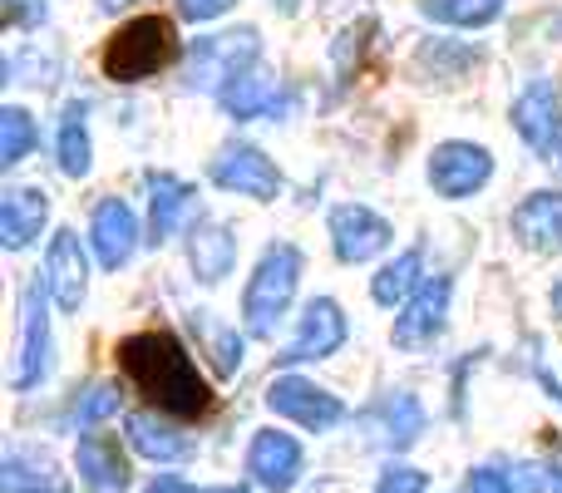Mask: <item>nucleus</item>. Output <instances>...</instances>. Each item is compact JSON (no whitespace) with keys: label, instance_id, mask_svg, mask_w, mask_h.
<instances>
[{"label":"nucleus","instance_id":"9b49d317","mask_svg":"<svg viewBox=\"0 0 562 493\" xmlns=\"http://www.w3.org/2000/svg\"><path fill=\"white\" fill-rule=\"evenodd\" d=\"M514 128L524 134V144L543 158H558L562 144V94L548 79H533L524 94L514 99Z\"/></svg>","mask_w":562,"mask_h":493},{"label":"nucleus","instance_id":"5701e85b","mask_svg":"<svg viewBox=\"0 0 562 493\" xmlns=\"http://www.w3.org/2000/svg\"><path fill=\"white\" fill-rule=\"evenodd\" d=\"M148 188H154V203H148V243L158 247L178 233V217L193 203V183H183V178H173V173H154Z\"/></svg>","mask_w":562,"mask_h":493},{"label":"nucleus","instance_id":"1a4fd4ad","mask_svg":"<svg viewBox=\"0 0 562 493\" xmlns=\"http://www.w3.org/2000/svg\"><path fill=\"white\" fill-rule=\"evenodd\" d=\"M213 183L227 188V193H243V198H257V203H272L281 193V173L277 164L252 144H227L223 154L213 158Z\"/></svg>","mask_w":562,"mask_h":493},{"label":"nucleus","instance_id":"9d476101","mask_svg":"<svg viewBox=\"0 0 562 493\" xmlns=\"http://www.w3.org/2000/svg\"><path fill=\"white\" fill-rule=\"evenodd\" d=\"M45 277L25 287V311H20V366L10 376L15 390H35L49 376V316H45Z\"/></svg>","mask_w":562,"mask_h":493},{"label":"nucleus","instance_id":"6ab92c4d","mask_svg":"<svg viewBox=\"0 0 562 493\" xmlns=\"http://www.w3.org/2000/svg\"><path fill=\"white\" fill-rule=\"evenodd\" d=\"M514 237L528 251H562V193H533L514 208Z\"/></svg>","mask_w":562,"mask_h":493},{"label":"nucleus","instance_id":"72a5a7b5","mask_svg":"<svg viewBox=\"0 0 562 493\" xmlns=\"http://www.w3.org/2000/svg\"><path fill=\"white\" fill-rule=\"evenodd\" d=\"M40 15H45V5H35V0H5V20H10V25H35Z\"/></svg>","mask_w":562,"mask_h":493},{"label":"nucleus","instance_id":"f8f14e48","mask_svg":"<svg viewBox=\"0 0 562 493\" xmlns=\"http://www.w3.org/2000/svg\"><path fill=\"white\" fill-rule=\"evenodd\" d=\"M390 223L380 213H370V208L360 203H340L336 213H330V247H336V257L346 261V267H360V261L380 257V251L390 247Z\"/></svg>","mask_w":562,"mask_h":493},{"label":"nucleus","instance_id":"423d86ee","mask_svg":"<svg viewBox=\"0 0 562 493\" xmlns=\"http://www.w3.org/2000/svg\"><path fill=\"white\" fill-rule=\"evenodd\" d=\"M494 178V154L484 144H464V138H449L429 154V188L439 198H469Z\"/></svg>","mask_w":562,"mask_h":493},{"label":"nucleus","instance_id":"bb28decb","mask_svg":"<svg viewBox=\"0 0 562 493\" xmlns=\"http://www.w3.org/2000/svg\"><path fill=\"white\" fill-rule=\"evenodd\" d=\"M429 20L439 25H454V30H484L504 15V0H419Z\"/></svg>","mask_w":562,"mask_h":493},{"label":"nucleus","instance_id":"c756f323","mask_svg":"<svg viewBox=\"0 0 562 493\" xmlns=\"http://www.w3.org/2000/svg\"><path fill=\"white\" fill-rule=\"evenodd\" d=\"M514 479H518V489H528V493H562V455L528 459V464L514 469Z\"/></svg>","mask_w":562,"mask_h":493},{"label":"nucleus","instance_id":"473e14b6","mask_svg":"<svg viewBox=\"0 0 562 493\" xmlns=\"http://www.w3.org/2000/svg\"><path fill=\"white\" fill-rule=\"evenodd\" d=\"M237 0H178V10H183L188 20H198V25H203V20H217V15H227V10H233Z\"/></svg>","mask_w":562,"mask_h":493},{"label":"nucleus","instance_id":"4be33fe9","mask_svg":"<svg viewBox=\"0 0 562 493\" xmlns=\"http://www.w3.org/2000/svg\"><path fill=\"white\" fill-rule=\"evenodd\" d=\"M124 429H128V445H134L144 459H154V464H178V459L193 455V445H188L168 419H158L154 410H134Z\"/></svg>","mask_w":562,"mask_h":493},{"label":"nucleus","instance_id":"c9c22d12","mask_svg":"<svg viewBox=\"0 0 562 493\" xmlns=\"http://www.w3.org/2000/svg\"><path fill=\"white\" fill-rule=\"evenodd\" d=\"M548 301H553V316L562 321V281H553V291H548Z\"/></svg>","mask_w":562,"mask_h":493},{"label":"nucleus","instance_id":"ea45409f","mask_svg":"<svg viewBox=\"0 0 562 493\" xmlns=\"http://www.w3.org/2000/svg\"><path fill=\"white\" fill-rule=\"evenodd\" d=\"M558 168H562V144H558Z\"/></svg>","mask_w":562,"mask_h":493},{"label":"nucleus","instance_id":"f257e3e1","mask_svg":"<svg viewBox=\"0 0 562 493\" xmlns=\"http://www.w3.org/2000/svg\"><path fill=\"white\" fill-rule=\"evenodd\" d=\"M114 356H119V370H124L128 385H134L148 405L164 410V415L203 419L207 410H213V390L198 376L193 356H188V346L173 330H138V336H124Z\"/></svg>","mask_w":562,"mask_h":493},{"label":"nucleus","instance_id":"aec40b11","mask_svg":"<svg viewBox=\"0 0 562 493\" xmlns=\"http://www.w3.org/2000/svg\"><path fill=\"white\" fill-rule=\"evenodd\" d=\"M0 493H69V484L49 455L10 445L5 459H0Z\"/></svg>","mask_w":562,"mask_h":493},{"label":"nucleus","instance_id":"4c0bfd02","mask_svg":"<svg viewBox=\"0 0 562 493\" xmlns=\"http://www.w3.org/2000/svg\"><path fill=\"white\" fill-rule=\"evenodd\" d=\"M272 5H277V10H286V15H291V10H296L301 0H272Z\"/></svg>","mask_w":562,"mask_h":493},{"label":"nucleus","instance_id":"e433bc0d","mask_svg":"<svg viewBox=\"0 0 562 493\" xmlns=\"http://www.w3.org/2000/svg\"><path fill=\"white\" fill-rule=\"evenodd\" d=\"M104 10H124V5H134V0H99Z\"/></svg>","mask_w":562,"mask_h":493},{"label":"nucleus","instance_id":"2f4dec72","mask_svg":"<svg viewBox=\"0 0 562 493\" xmlns=\"http://www.w3.org/2000/svg\"><path fill=\"white\" fill-rule=\"evenodd\" d=\"M464 493H518V479L504 469H474L464 479Z\"/></svg>","mask_w":562,"mask_h":493},{"label":"nucleus","instance_id":"f704fd0d","mask_svg":"<svg viewBox=\"0 0 562 493\" xmlns=\"http://www.w3.org/2000/svg\"><path fill=\"white\" fill-rule=\"evenodd\" d=\"M148 493H198L193 484H188V479H173V474H158L154 479V489H148Z\"/></svg>","mask_w":562,"mask_h":493},{"label":"nucleus","instance_id":"0eeeda50","mask_svg":"<svg viewBox=\"0 0 562 493\" xmlns=\"http://www.w3.org/2000/svg\"><path fill=\"white\" fill-rule=\"evenodd\" d=\"M346 336H350L346 311H340L330 296H316V301H306L296 336H291V346L281 350L277 360H281V366H301V360H326V356H336V350L346 346Z\"/></svg>","mask_w":562,"mask_h":493},{"label":"nucleus","instance_id":"f03ea898","mask_svg":"<svg viewBox=\"0 0 562 493\" xmlns=\"http://www.w3.org/2000/svg\"><path fill=\"white\" fill-rule=\"evenodd\" d=\"M173 55H178L173 20L138 15V20L119 25L114 35L104 40V55H99V65H104V75L114 79V85H144V79H154L158 69L173 65Z\"/></svg>","mask_w":562,"mask_h":493},{"label":"nucleus","instance_id":"6e6552de","mask_svg":"<svg viewBox=\"0 0 562 493\" xmlns=\"http://www.w3.org/2000/svg\"><path fill=\"white\" fill-rule=\"evenodd\" d=\"M449 296H454V281H449V277L425 281V287H419L415 296L405 301V311L395 316V330H390V340H395L400 350L435 346L439 330H445V316H449Z\"/></svg>","mask_w":562,"mask_h":493},{"label":"nucleus","instance_id":"b1692460","mask_svg":"<svg viewBox=\"0 0 562 493\" xmlns=\"http://www.w3.org/2000/svg\"><path fill=\"white\" fill-rule=\"evenodd\" d=\"M375 419H380V439H385L395 455H400V449H409L419 435H425V410H419V400L409 395V390H395V395L380 400Z\"/></svg>","mask_w":562,"mask_h":493},{"label":"nucleus","instance_id":"f3484780","mask_svg":"<svg viewBox=\"0 0 562 493\" xmlns=\"http://www.w3.org/2000/svg\"><path fill=\"white\" fill-rule=\"evenodd\" d=\"M45 217H49L45 188H30V183L5 188V193H0V243L10 251H25L40 237Z\"/></svg>","mask_w":562,"mask_h":493},{"label":"nucleus","instance_id":"39448f33","mask_svg":"<svg viewBox=\"0 0 562 493\" xmlns=\"http://www.w3.org/2000/svg\"><path fill=\"white\" fill-rule=\"evenodd\" d=\"M262 55V40L257 30H233V35H213V40H198L193 45V65H188V85L193 89H223L233 75L257 65Z\"/></svg>","mask_w":562,"mask_h":493},{"label":"nucleus","instance_id":"4468645a","mask_svg":"<svg viewBox=\"0 0 562 493\" xmlns=\"http://www.w3.org/2000/svg\"><path fill=\"white\" fill-rule=\"evenodd\" d=\"M89 243H94V257L104 271H119L138 247V217L124 198H104L94 208V223H89Z\"/></svg>","mask_w":562,"mask_h":493},{"label":"nucleus","instance_id":"58836bf2","mask_svg":"<svg viewBox=\"0 0 562 493\" xmlns=\"http://www.w3.org/2000/svg\"><path fill=\"white\" fill-rule=\"evenodd\" d=\"M213 493H247L243 484H233V489H213Z\"/></svg>","mask_w":562,"mask_h":493},{"label":"nucleus","instance_id":"7c9ffc66","mask_svg":"<svg viewBox=\"0 0 562 493\" xmlns=\"http://www.w3.org/2000/svg\"><path fill=\"white\" fill-rule=\"evenodd\" d=\"M375 493H425V474L409 469V464H390L385 474H380Z\"/></svg>","mask_w":562,"mask_h":493},{"label":"nucleus","instance_id":"7ed1b4c3","mask_svg":"<svg viewBox=\"0 0 562 493\" xmlns=\"http://www.w3.org/2000/svg\"><path fill=\"white\" fill-rule=\"evenodd\" d=\"M296 281H301V251L291 243H272L257 261V271L247 277L243 291V326L247 336L267 340L277 336L281 316H286L291 296H296Z\"/></svg>","mask_w":562,"mask_h":493},{"label":"nucleus","instance_id":"412c9836","mask_svg":"<svg viewBox=\"0 0 562 493\" xmlns=\"http://www.w3.org/2000/svg\"><path fill=\"white\" fill-rule=\"evenodd\" d=\"M217 104H223L233 119H267V114H277V109L286 104V99H281L277 79L257 75V65H252V69L233 75L223 89H217Z\"/></svg>","mask_w":562,"mask_h":493},{"label":"nucleus","instance_id":"a878e982","mask_svg":"<svg viewBox=\"0 0 562 493\" xmlns=\"http://www.w3.org/2000/svg\"><path fill=\"white\" fill-rule=\"evenodd\" d=\"M89 158H94V148H89V104L69 99L65 119H59V168H65V178H85Z\"/></svg>","mask_w":562,"mask_h":493},{"label":"nucleus","instance_id":"a211bd4d","mask_svg":"<svg viewBox=\"0 0 562 493\" xmlns=\"http://www.w3.org/2000/svg\"><path fill=\"white\" fill-rule=\"evenodd\" d=\"M188 261L193 271L213 287V281L233 277V261H237V233L217 217H198L193 233H188Z\"/></svg>","mask_w":562,"mask_h":493},{"label":"nucleus","instance_id":"dca6fc26","mask_svg":"<svg viewBox=\"0 0 562 493\" xmlns=\"http://www.w3.org/2000/svg\"><path fill=\"white\" fill-rule=\"evenodd\" d=\"M75 469H79V484H85V493H128V479H134V474H128L124 449H119V439L94 435V429L79 439Z\"/></svg>","mask_w":562,"mask_h":493},{"label":"nucleus","instance_id":"cd10ccee","mask_svg":"<svg viewBox=\"0 0 562 493\" xmlns=\"http://www.w3.org/2000/svg\"><path fill=\"white\" fill-rule=\"evenodd\" d=\"M30 148H35V119L25 109L5 104L0 109V168H15Z\"/></svg>","mask_w":562,"mask_h":493},{"label":"nucleus","instance_id":"ddd939ff","mask_svg":"<svg viewBox=\"0 0 562 493\" xmlns=\"http://www.w3.org/2000/svg\"><path fill=\"white\" fill-rule=\"evenodd\" d=\"M45 287L59 311H79V301H85V291H89L85 247H79V237L69 233V227H59L45 247Z\"/></svg>","mask_w":562,"mask_h":493},{"label":"nucleus","instance_id":"20e7f679","mask_svg":"<svg viewBox=\"0 0 562 493\" xmlns=\"http://www.w3.org/2000/svg\"><path fill=\"white\" fill-rule=\"evenodd\" d=\"M267 405H272V415L296 419L311 435H326V429H336L340 419H346L340 395H330L316 380H301V376H277L272 385H267Z\"/></svg>","mask_w":562,"mask_h":493},{"label":"nucleus","instance_id":"2eb2a0df","mask_svg":"<svg viewBox=\"0 0 562 493\" xmlns=\"http://www.w3.org/2000/svg\"><path fill=\"white\" fill-rule=\"evenodd\" d=\"M301 445L291 435H281V429H257L252 449H247V474L257 479L262 489L272 493H286L291 484L301 479Z\"/></svg>","mask_w":562,"mask_h":493},{"label":"nucleus","instance_id":"c85d7f7f","mask_svg":"<svg viewBox=\"0 0 562 493\" xmlns=\"http://www.w3.org/2000/svg\"><path fill=\"white\" fill-rule=\"evenodd\" d=\"M114 410H119V390H114V385H89L85 395L75 400V425L89 435V429L104 425V419L114 415Z\"/></svg>","mask_w":562,"mask_h":493},{"label":"nucleus","instance_id":"393cba45","mask_svg":"<svg viewBox=\"0 0 562 493\" xmlns=\"http://www.w3.org/2000/svg\"><path fill=\"white\" fill-rule=\"evenodd\" d=\"M419 271H425V257H419V247L400 251L395 261H385V267L375 271V281H370V296L380 301V306H405L409 296H415L425 281H419Z\"/></svg>","mask_w":562,"mask_h":493}]
</instances>
